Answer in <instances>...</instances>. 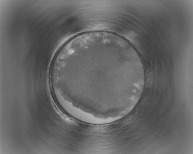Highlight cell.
I'll return each mask as SVG.
<instances>
[{"instance_id": "6da1fadb", "label": "cell", "mask_w": 193, "mask_h": 154, "mask_svg": "<svg viewBox=\"0 0 193 154\" xmlns=\"http://www.w3.org/2000/svg\"><path fill=\"white\" fill-rule=\"evenodd\" d=\"M145 73L133 48L119 37L104 32L73 40L61 57L58 79L75 85L107 87L123 97L144 84Z\"/></svg>"}]
</instances>
